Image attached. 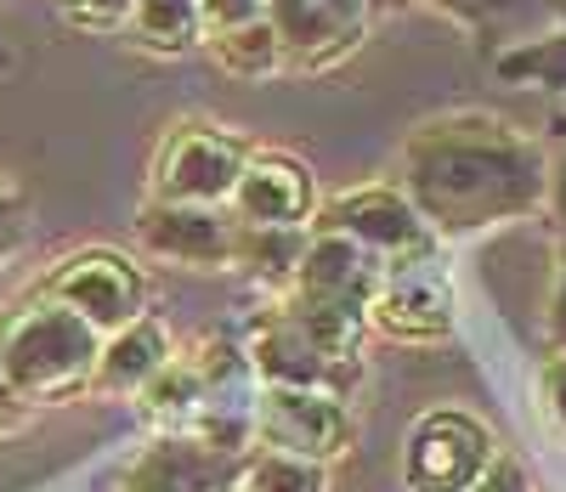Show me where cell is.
I'll use <instances>...</instances> for the list:
<instances>
[{
    "mask_svg": "<svg viewBox=\"0 0 566 492\" xmlns=\"http://www.w3.org/2000/svg\"><path fill=\"white\" fill-rule=\"evenodd\" d=\"M402 176L419 221H437L453 232L527 216L549 187L538 147L488 114L419 125L402 154Z\"/></svg>",
    "mask_w": 566,
    "mask_h": 492,
    "instance_id": "cell-1",
    "label": "cell"
},
{
    "mask_svg": "<svg viewBox=\"0 0 566 492\" xmlns=\"http://www.w3.org/2000/svg\"><path fill=\"white\" fill-rule=\"evenodd\" d=\"M97 357H103V334L57 301H40L0 334V379H7L18 402L74 397V390L97 379Z\"/></svg>",
    "mask_w": 566,
    "mask_h": 492,
    "instance_id": "cell-2",
    "label": "cell"
},
{
    "mask_svg": "<svg viewBox=\"0 0 566 492\" xmlns=\"http://www.w3.org/2000/svg\"><path fill=\"white\" fill-rule=\"evenodd\" d=\"M499 448L488 425H476L470 414H424L408 430V448H402V481L408 492H470L488 470H493Z\"/></svg>",
    "mask_w": 566,
    "mask_h": 492,
    "instance_id": "cell-3",
    "label": "cell"
},
{
    "mask_svg": "<svg viewBox=\"0 0 566 492\" xmlns=\"http://www.w3.org/2000/svg\"><path fill=\"white\" fill-rule=\"evenodd\" d=\"M45 301L69 306L97 334H119L142 317V306H148V278H142L125 255L91 250V255H74L52 283H45Z\"/></svg>",
    "mask_w": 566,
    "mask_h": 492,
    "instance_id": "cell-4",
    "label": "cell"
},
{
    "mask_svg": "<svg viewBox=\"0 0 566 492\" xmlns=\"http://www.w3.org/2000/svg\"><path fill=\"white\" fill-rule=\"evenodd\" d=\"M448 312H453L448 272L437 266L431 250L386 261L380 289H374V301H368V323H380L397 339H437V334H448V323H453Z\"/></svg>",
    "mask_w": 566,
    "mask_h": 492,
    "instance_id": "cell-5",
    "label": "cell"
},
{
    "mask_svg": "<svg viewBox=\"0 0 566 492\" xmlns=\"http://www.w3.org/2000/svg\"><path fill=\"white\" fill-rule=\"evenodd\" d=\"M244 176V142L221 136L205 125H187L170 136L159 159V205H216L232 199V187Z\"/></svg>",
    "mask_w": 566,
    "mask_h": 492,
    "instance_id": "cell-6",
    "label": "cell"
},
{
    "mask_svg": "<svg viewBox=\"0 0 566 492\" xmlns=\"http://www.w3.org/2000/svg\"><path fill=\"white\" fill-rule=\"evenodd\" d=\"M261 436L272 441L277 453H295V459H335L346 453L352 441V419L340 408L335 390H290V385H272L261 397Z\"/></svg>",
    "mask_w": 566,
    "mask_h": 492,
    "instance_id": "cell-7",
    "label": "cell"
},
{
    "mask_svg": "<svg viewBox=\"0 0 566 492\" xmlns=\"http://www.w3.org/2000/svg\"><path fill=\"white\" fill-rule=\"evenodd\" d=\"M328 227L352 243H363V250L380 255V261H402V255L431 250V227L419 221V210L402 192H386V187H363L352 199H340L328 210Z\"/></svg>",
    "mask_w": 566,
    "mask_h": 492,
    "instance_id": "cell-8",
    "label": "cell"
},
{
    "mask_svg": "<svg viewBox=\"0 0 566 492\" xmlns=\"http://www.w3.org/2000/svg\"><path fill=\"white\" fill-rule=\"evenodd\" d=\"M363 18H368V0H272L266 7L277 52L301 57V63L340 57L346 45L363 34Z\"/></svg>",
    "mask_w": 566,
    "mask_h": 492,
    "instance_id": "cell-9",
    "label": "cell"
},
{
    "mask_svg": "<svg viewBox=\"0 0 566 492\" xmlns=\"http://www.w3.org/2000/svg\"><path fill=\"white\" fill-rule=\"evenodd\" d=\"M136 238L154 255L187 266H227L239 255V227H227L210 205H148L136 221Z\"/></svg>",
    "mask_w": 566,
    "mask_h": 492,
    "instance_id": "cell-10",
    "label": "cell"
},
{
    "mask_svg": "<svg viewBox=\"0 0 566 492\" xmlns=\"http://www.w3.org/2000/svg\"><path fill=\"white\" fill-rule=\"evenodd\" d=\"M232 205H239L244 227H301L312 216V176H306V165L283 159V154L244 159Z\"/></svg>",
    "mask_w": 566,
    "mask_h": 492,
    "instance_id": "cell-11",
    "label": "cell"
},
{
    "mask_svg": "<svg viewBox=\"0 0 566 492\" xmlns=\"http://www.w3.org/2000/svg\"><path fill=\"white\" fill-rule=\"evenodd\" d=\"M232 475V453L216 441H159L136 459V470L125 475V492H221Z\"/></svg>",
    "mask_w": 566,
    "mask_h": 492,
    "instance_id": "cell-12",
    "label": "cell"
},
{
    "mask_svg": "<svg viewBox=\"0 0 566 492\" xmlns=\"http://www.w3.org/2000/svg\"><path fill=\"white\" fill-rule=\"evenodd\" d=\"M165 363H170V334H165V323L136 317L130 328H119L108 346H103L97 379H91V385H103V390H142Z\"/></svg>",
    "mask_w": 566,
    "mask_h": 492,
    "instance_id": "cell-13",
    "label": "cell"
},
{
    "mask_svg": "<svg viewBox=\"0 0 566 492\" xmlns=\"http://www.w3.org/2000/svg\"><path fill=\"white\" fill-rule=\"evenodd\" d=\"M136 34L142 45H159V52H181L199 34V0H136Z\"/></svg>",
    "mask_w": 566,
    "mask_h": 492,
    "instance_id": "cell-14",
    "label": "cell"
},
{
    "mask_svg": "<svg viewBox=\"0 0 566 492\" xmlns=\"http://www.w3.org/2000/svg\"><path fill=\"white\" fill-rule=\"evenodd\" d=\"M306 255V243H301V227H239V255L232 261H244L266 278H290Z\"/></svg>",
    "mask_w": 566,
    "mask_h": 492,
    "instance_id": "cell-15",
    "label": "cell"
},
{
    "mask_svg": "<svg viewBox=\"0 0 566 492\" xmlns=\"http://www.w3.org/2000/svg\"><path fill=\"white\" fill-rule=\"evenodd\" d=\"M431 7L476 23V29H527V23H544V18L566 12L560 0H431Z\"/></svg>",
    "mask_w": 566,
    "mask_h": 492,
    "instance_id": "cell-16",
    "label": "cell"
},
{
    "mask_svg": "<svg viewBox=\"0 0 566 492\" xmlns=\"http://www.w3.org/2000/svg\"><path fill=\"white\" fill-rule=\"evenodd\" d=\"M199 402H205V379H199V368H181V363H165L142 385V408L154 419H187Z\"/></svg>",
    "mask_w": 566,
    "mask_h": 492,
    "instance_id": "cell-17",
    "label": "cell"
},
{
    "mask_svg": "<svg viewBox=\"0 0 566 492\" xmlns=\"http://www.w3.org/2000/svg\"><path fill=\"white\" fill-rule=\"evenodd\" d=\"M216 45V57L232 69V74H266V69H277V34H272V23H250V29H232V34H221V40H210Z\"/></svg>",
    "mask_w": 566,
    "mask_h": 492,
    "instance_id": "cell-18",
    "label": "cell"
},
{
    "mask_svg": "<svg viewBox=\"0 0 566 492\" xmlns=\"http://www.w3.org/2000/svg\"><path fill=\"white\" fill-rule=\"evenodd\" d=\"M244 492H323V464L295 459V453H266L250 464Z\"/></svg>",
    "mask_w": 566,
    "mask_h": 492,
    "instance_id": "cell-19",
    "label": "cell"
},
{
    "mask_svg": "<svg viewBox=\"0 0 566 492\" xmlns=\"http://www.w3.org/2000/svg\"><path fill=\"white\" fill-rule=\"evenodd\" d=\"M510 80H538V85H566V34H549V40H533L522 52H510L499 63Z\"/></svg>",
    "mask_w": 566,
    "mask_h": 492,
    "instance_id": "cell-20",
    "label": "cell"
},
{
    "mask_svg": "<svg viewBox=\"0 0 566 492\" xmlns=\"http://www.w3.org/2000/svg\"><path fill=\"white\" fill-rule=\"evenodd\" d=\"M266 7L272 0H199V29L210 40L232 34V29H250V23H266Z\"/></svg>",
    "mask_w": 566,
    "mask_h": 492,
    "instance_id": "cell-21",
    "label": "cell"
},
{
    "mask_svg": "<svg viewBox=\"0 0 566 492\" xmlns=\"http://www.w3.org/2000/svg\"><path fill=\"white\" fill-rule=\"evenodd\" d=\"M57 12L74 29H119L136 12V0H57Z\"/></svg>",
    "mask_w": 566,
    "mask_h": 492,
    "instance_id": "cell-22",
    "label": "cell"
},
{
    "mask_svg": "<svg viewBox=\"0 0 566 492\" xmlns=\"http://www.w3.org/2000/svg\"><path fill=\"white\" fill-rule=\"evenodd\" d=\"M18 238H23V199L0 181V261L18 250Z\"/></svg>",
    "mask_w": 566,
    "mask_h": 492,
    "instance_id": "cell-23",
    "label": "cell"
},
{
    "mask_svg": "<svg viewBox=\"0 0 566 492\" xmlns=\"http://www.w3.org/2000/svg\"><path fill=\"white\" fill-rule=\"evenodd\" d=\"M470 492H533V481H527V470L515 464V459H493V470L470 486Z\"/></svg>",
    "mask_w": 566,
    "mask_h": 492,
    "instance_id": "cell-24",
    "label": "cell"
},
{
    "mask_svg": "<svg viewBox=\"0 0 566 492\" xmlns=\"http://www.w3.org/2000/svg\"><path fill=\"white\" fill-rule=\"evenodd\" d=\"M544 402H549V419L566 430V357H555L544 368Z\"/></svg>",
    "mask_w": 566,
    "mask_h": 492,
    "instance_id": "cell-25",
    "label": "cell"
},
{
    "mask_svg": "<svg viewBox=\"0 0 566 492\" xmlns=\"http://www.w3.org/2000/svg\"><path fill=\"white\" fill-rule=\"evenodd\" d=\"M549 334H555V346L566 352V261H560V283H555V301H549Z\"/></svg>",
    "mask_w": 566,
    "mask_h": 492,
    "instance_id": "cell-26",
    "label": "cell"
},
{
    "mask_svg": "<svg viewBox=\"0 0 566 492\" xmlns=\"http://www.w3.org/2000/svg\"><path fill=\"white\" fill-rule=\"evenodd\" d=\"M23 425V402L12 397V390H7V379H0V436H7V430H18Z\"/></svg>",
    "mask_w": 566,
    "mask_h": 492,
    "instance_id": "cell-27",
    "label": "cell"
},
{
    "mask_svg": "<svg viewBox=\"0 0 566 492\" xmlns=\"http://www.w3.org/2000/svg\"><path fill=\"white\" fill-rule=\"evenodd\" d=\"M555 210H560V221H566V159H560V170H555Z\"/></svg>",
    "mask_w": 566,
    "mask_h": 492,
    "instance_id": "cell-28",
    "label": "cell"
},
{
    "mask_svg": "<svg viewBox=\"0 0 566 492\" xmlns=\"http://www.w3.org/2000/svg\"><path fill=\"white\" fill-rule=\"evenodd\" d=\"M221 492H244V486H221Z\"/></svg>",
    "mask_w": 566,
    "mask_h": 492,
    "instance_id": "cell-29",
    "label": "cell"
}]
</instances>
